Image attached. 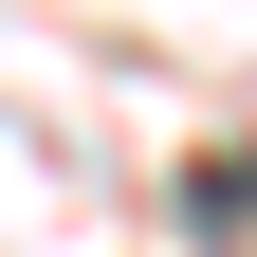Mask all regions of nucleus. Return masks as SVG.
Returning <instances> with one entry per match:
<instances>
[{"instance_id":"obj_1","label":"nucleus","mask_w":257,"mask_h":257,"mask_svg":"<svg viewBox=\"0 0 257 257\" xmlns=\"http://www.w3.org/2000/svg\"><path fill=\"white\" fill-rule=\"evenodd\" d=\"M220 184H239V202H257V166H220Z\"/></svg>"}]
</instances>
